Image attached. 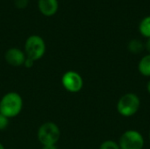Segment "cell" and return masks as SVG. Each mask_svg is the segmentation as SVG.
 I'll return each mask as SVG.
<instances>
[{"instance_id":"obj_11","label":"cell","mask_w":150,"mask_h":149,"mask_svg":"<svg viewBox=\"0 0 150 149\" xmlns=\"http://www.w3.org/2000/svg\"><path fill=\"white\" fill-rule=\"evenodd\" d=\"M139 32L143 37L147 39L150 38V16H147L142 19L139 25Z\"/></svg>"},{"instance_id":"obj_15","label":"cell","mask_w":150,"mask_h":149,"mask_svg":"<svg viewBox=\"0 0 150 149\" xmlns=\"http://www.w3.org/2000/svg\"><path fill=\"white\" fill-rule=\"evenodd\" d=\"M33 63H34V61H33V60H32V59L26 57V58H25V62H24V66H25V68H32V67L33 66Z\"/></svg>"},{"instance_id":"obj_7","label":"cell","mask_w":150,"mask_h":149,"mask_svg":"<svg viewBox=\"0 0 150 149\" xmlns=\"http://www.w3.org/2000/svg\"><path fill=\"white\" fill-rule=\"evenodd\" d=\"M4 58H5L6 62L9 65H11L12 67H20V66L24 65L26 55L19 48L11 47L6 51L5 54H4Z\"/></svg>"},{"instance_id":"obj_13","label":"cell","mask_w":150,"mask_h":149,"mask_svg":"<svg viewBox=\"0 0 150 149\" xmlns=\"http://www.w3.org/2000/svg\"><path fill=\"white\" fill-rule=\"evenodd\" d=\"M9 125V119L0 113V131L4 130Z\"/></svg>"},{"instance_id":"obj_1","label":"cell","mask_w":150,"mask_h":149,"mask_svg":"<svg viewBox=\"0 0 150 149\" xmlns=\"http://www.w3.org/2000/svg\"><path fill=\"white\" fill-rule=\"evenodd\" d=\"M23 108V99L17 92H8L0 100V113L10 118L18 116Z\"/></svg>"},{"instance_id":"obj_3","label":"cell","mask_w":150,"mask_h":149,"mask_svg":"<svg viewBox=\"0 0 150 149\" xmlns=\"http://www.w3.org/2000/svg\"><path fill=\"white\" fill-rule=\"evenodd\" d=\"M61 136L58 126L53 122L42 124L38 130V140L42 146L56 145Z\"/></svg>"},{"instance_id":"obj_18","label":"cell","mask_w":150,"mask_h":149,"mask_svg":"<svg viewBox=\"0 0 150 149\" xmlns=\"http://www.w3.org/2000/svg\"><path fill=\"white\" fill-rule=\"evenodd\" d=\"M147 90H148V92L150 94V79L149 80L148 83H147Z\"/></svg>"},{"instance_id":"obj_10","label":"cell","mask_w":150,"mask_h":149,"mask_svg":"<svg viewBox=\"0 0 150 149\" xmlns=\"http://www.w3.org/2000/svg\"><path fill=\"white\" fill-rule=\"evenodd\" d=\"M144 48H145V45L141 40H138V39H133L127 44L128 51L134 54L142 53L144 50Z\"/></svg>"},{"instance_id":"obj_2","label":"cell","mask_w":150,"mask_h":149,"mask_svg":"<svg viewBox=\"0 0 150 149\" xmlns=\"http://www.w3.org/2000/svg\"><path fill=\"white\" fill-rule=\"evenodd\" d=\"M141 106L140 97L132 92H128L120 97L117 103V111L120 115L129 118L135 115Z\"/></svg>"},{"instance_id":"obj_19","label":"cell","mask_w":150,"mask_h":149,"mask_svg":"<svg viewBox=\"0 0 150 149\" xmlns=\"http://www.w3.org/2000/svg\"><path fill=\"white\" fill-rule=\"evenodd\" d=\"M0 149H5L4 148V147L3 146V144H2V143H0Z\"/></svg>"},{"instance_id":"obj_5","label":"cell","mask_w":150,"mask_h":149,"mask_svg":"<svg viewBox=\"0 0 150 149\" xmlns=\"http://www.w3.org/2000/svg\"><path fill=\"white\" fill-rule=\"evenodd\" d=\"M118 144L120 149H142L145 141L140 132L136 130H127L121 134Z\"/></svg>"},{"instance_id":"obj_12","label":"cell","mask_w":150,"mask_h":149,"mask_svg":"<svg viewBox=\"0 0 150 149\" xmlns=\"http://www.w3.org/2000/svg\"><path fill=\"white\" fill-rule=\"evenodd\" d=\"M99 149H120L117 142L112 140L105 141L99 147Z\"/></svg>"},{"instance_id":"obj_20","label":"cell","mask_w":150,"mask_h":149,"mask_svg":"<svg viewBox=\"0 0 150 149\" xmlns=\"http://www.w3.org/2000/svg\"><path fill=\"white\" fill-rule=\"evenodd\" d=\"M149 141H150V131H149Z\"/></svg>"},{"instance_id":"obj_6","label":"cell","mask_w":150,"mask_h":149,"mask_svg":"<svg viewBox=\"0 0 150 149\" xmlns=\"http://www.w3.org/2000/svg\"><path fill=\"white\" fill-rule=\"evenodd\" d=\"M62 84L69 92H79L83 86V80L81 75L74 70L67 71L62 77Z\"/></svg>"},{"instance_id":"obj_8","label":"cell","mask_w":150,"mask_h":149,"mask_svg":"<svg viewBox=\"0 0 150 149\" xmlns=\"http://www.w3.org/2000/svg\"><path fill=\"white\" fill-rule=\"evenodd\" d=\"M40 11L45 16H53L58 11V0H39Z\"/></svg>"},{"instance_id":"obj_4","label":"cell","mask_w":150,"mask_h":149,"mask_svg":"<svg viewBox=\"0 0 150 149\" xmlns=\"http://www.w3.org/2000/svg\"><path fill=\"white\" fill-rule=\"evenodd\" d=\"M46 52L44 40L39 35H31L25 43V54L26 57L35 61L41 59Z\"/></svg>"},{"instance_id":"obj_14","label":"cell","mask_w":150,"mask_h":149,"mask_svg":"<svg viewBox=\"0 0 150 149\" xmlns=\"http://www.w3.org/2000/svg\"><path fill=\"white\" fill-rule=\"evenodd\" d=\"M28 2L29 0H14V4L16 5V7L23 9L27 6Z\"/></svg>"},{"instance_id":"obj_17","label":"cell","mask_w":150,"mask_h":149,"mask_svg":"<svg viewBox=\"0 0 150 149\" xmlns=\"http://www.w3.org/2000/svg\"><path fill=\"white\" fill-rule=\"evenodd\" d=\"M145 48L147 49V51L149 52V54H150V38L148 39L146 44H145Z\"/></svg>"},{"instance_id":"obj_16","label":"cell","mask_w":150,"mask_h":149,"mask_svg":"<svg viewBox=\"0 0 150 149\" xmlns=\"http://www.w3.org/2000/svg\"><path fill=\"white\" fill-rule=\"evenodd\" d=\"M42 149H58L56 145H49V146H42Z\"/></svg>"},{"instance_id":"obj_9","label":"cell","mask_w":150,"mask_h":149,"mask_svg":"<svg viewBox=\"0 0 150 149\" xmlns=\"http://www.w3.org/2000/svg\"><path fill=\"white\" fill-rule=\"evenodd\" d=\"M138 70L141 75L146 77H150V54L142 57L138 63Z\"/></svg>"}]
</instances>
